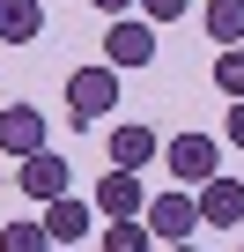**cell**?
<instances>
[{
	"instance_id": "cell-1",
	"label": "cell",
	"mask_w": 244,
	"mask_h": 252,
	"mask_svg": "<svg viewBox=\"0 0 244 252\" xmlns=\"http://www.w3.org/2000/svg\"><path fill=\"white\" fill-rule=\"evenodd\" d=\"M104 111H118V67H111V60L74 67V74H67V119H74V126H96Z\"/></svg>"
},
{
	"instance_id": "cell-2",
	"label": "cell",
	"mask_w": 244,
	"mask_h": 252,
	"mask_svg": "<svg viewBox=\"0 0 244 252\" xmlns=\"http://www.w3.org/2000/svg\"><path fill=\"white\" fill-rule=\"evenodd\" d=\"M104 60H111L118 74L156 67V23H148V15H111V30H104Z\"/></svg>"
},
{
	"instance_id": "cell-3",
	"label": "cell",
	"mask_w": 244,
	"mask_h": 252,
	"mask_svg": "<svg viewBox=\"0 0 244 252\" xmlns=\"http://www.w3.org/2000/svg\"><path fill=\"white\" fill-rule=\"evenodd\" d=\"M163 163L178 171V186H200V178H215V171H222V141H215V134H192V126H185L178 141H163Z\"/></svg>"
},
{
	"instance_id": "cell-4",
	"label": "cell",
	"mask_w": 244,
	"mask_h": 252,
	"mask_svg": "<svg viewBox=\"0 0 244 252\" xmlns=\"http://www.w3.org/2000/svg\"><path fill=\"white\" fill-rule=\"evenodd\" d=\"M37 149H52V126H45V111L37 104H0V156H37Z\"/></svg>"
},
{
	"instance_id": "cell-5",
	"label": "cell",
	"mask_w": 244,
	"mask_h": 252,
	"mask_svg": "<svg viewBox=\"0 0 244 252\" xmlns=\"http://www.w3.org/2000/svg\"><path fill=\"white\" fill-rule=\"evenodd\" d=\"M141 222H148V230H156L163 245H185V237L200 230V200H192L185 186H178V193H156V200L141 208Z\"/></svg>"
},
{
	"instance_id": "cell-6",
	"label": "cell",
	"mask_w": 244,
	"mask_h": 252,
	"mask_svg": "<svg viewBox=\"0 0 244 252\" xmlns=\"http://www.w3.org/2000/svg\"><path fill=\"white\" fill-rule=\"evenodd\" d=\"M200 222L207 230H237L244 222V178H229V171H215V178H200Z\"/></svg>"
},
{
	"instance_id": "cell-7",
	"label": "cell",
	"mask_w": 244,
	"mask_h": 252,
	"mask_svg": "<svg viewBox=\"0 0 244 252\" xmlns=\"http://www.w3.org/2000/svg\"><path fill=\"white\" fill-rule=\"evenodd\" d=\"M37 222L52 230V245H59V252H74V237H89V222H96V200L59 193V200H45V215H37Z\"/></svg>"
},
{
	"instance_id": "cell-8",
	"label": "cell",
	"mask_w": 244,
	"mask_h": 252,
	"mask_svg": "<svg viewBox=\"0 0 244 252\" xmlns=\"http://www.w3.org/2000/svg\"><path fill=\"white\" fill-rule=\"evenodd\" d=\"M141 208H148L141 171H118V163H111V171L96 178V215H111V222H118V215H141Z\"/></svg>"
},
{
	"instance_id": "cell-9",
	"label": "cell",
	"mask_w": 244,
	"mask_h": 252,
	"mask_svg": "<svg viewBox=\"0 0 244 252\" xmlns=\"http://www.w3.org/2000/svg\"><path fill=\"white\" fill-rule=\"evenodd\" d=\"M15 186L45 208V200H59L67 193V156H52V149H37V156H23V171H15Z\"/></svg>"
},
{
	"instance_id": "cell-10",
	"label": "cell",
	"mask_w": 244,
	"mask_h": 252,
	"mask_svg": "<svg viewBox=\"0 0 244 252\" xmlns=\"http://www.w3.org/2000/svg\"><path fill=\"white\" fill-rule=\"evenodd\" d=\"M104 149H111V163H118V171H148V163L163 156V141L148 134L141 119H126V126H111V141H104Z\"/></svg>"
},
{
	"instance_id": "cell-11",
	"label": "cell",
	"mask_w": 244,
	"mask_h": 252,
	"mask_svg": "<svg viewBox=\"0 0 244 252\" xmlns=\"http://www.w3.org/2000/svg\"><path fill=\"white\" fill-rule=\"evenodd\" d=\"M45 30V8L37 0H0V45H30Z\"/></svg>"
},
{
	"instance_id": "cell-12",
	"label": "cell",
	"mask_w": 244,
	"mask_h": 252,
	"mask_svg": "<svg viewBox=\"0 0 244 252\" xmlns=\"http://www.w3.org/2000/svg\"><path fill=\"white\" fill-rule=\"evenodd\" d=\"M207 37L215 45H244V0H207Z\"/></svg>"
},
{
	"instance_id": "cell-13",
	"label": "cell",
	"mask_w": 244,
	"mask_h": 252,
	"mask_svg": "<svg viewBox=\"0 0 244 252\" xmlns=\"http://www.w3.org/2000/svg\"><path fill=\"white\" fill-rule=\"evenodd\" d=\"M104 237V252H156V230L141 222V215H118L111 230H96Z\"/></svg>"
},
{
	"instance_id": "cell-14",
	"label": "cell",
	"mask_w": 244,
	"mask_h": 252,
	"mask_svg": "<svg viewBox=\"0 0 244 252\" xmlns=\"http://www.w3.org/2000/svg\"><path fill=\"white\" fill-rule=\"evenodd\" d=\"M0 252H59V245H52L45 222H8L0 230Z\"/></svg>"
},
{
	"instance_id": "cell-15",
	"label": "cell",
	"mask_w": 244,
	"mask_h": 252,
	"mask_svg": "<svg viewBox=\"0 0 244 252\" xmlns=\"http://www.w3.org/2000/svg\"><path fill=\"white\" fill-rule=\"evenodd\" d=\"M215 89H222L229 104L244 96V45H222V52H215Z\"/></svg>"
},
{
	"instance_id": "cell-16",
	"label": "cell",
	"mask_w": 244,
	"mask_h": 252,
	"mask_svg": "<svg viewBox=\"0 0 244 252\" xmlns=\"http://www.w3.org/2000/svg\"><path fill=\"white\" fill-rule=\"evenodd\" d=\"M134 8H141L148 23H178V15H185V0H134Z\"/></svg>"
},
{
	"instance_id": "cell-17",
	"label": "cell",
	"mask_w": 244,
	"mask_h": 252,
	"mask_svg": "<svg viewBox=\"0 0 244 252\" xmlns=\"http://www.w3.org/2000/svg\"><path fill=\"white\" fill-rule=\"evenodd\" d=\"M222 141H229V149H244V96H237V104H229V119H222Z\"/></svg>"
},
{
	"instance_id": "cell-18",
	"label": "cell",
	"mask_w": 244,
	"mask_h": 252,
	"mask_svg": "<svg viewBox=\"0 0 244 252\" xmlns=\"http://www.w3.org/2000/svg\"><path fill=\"white\" fill-rule=\"evenodd\" d=\"M89 8H104V15H126V8H134V0H89Z\"/></svg>"
},
{
	"instance_id": "cell-19",
	"label": "cell",
	"mask_w": 244,
	"mask_h": 252,
	"mask_svg": "<svg viewBox=\"0 0 244 252\" xmlns=\"http://www.w3.org/2000/svg\"><path fill=\"white\" fill-rule=\"evenodd\" d=\"M170 252H200V245H192V237H185V245H170Z\"/></svg>"
}]
</instances>
